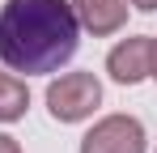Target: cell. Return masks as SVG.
<instances>
[{
	"mask_svg": "<svg viewBox=\"0 0 157 153\" xmlns=\"http://www.w3.org/2000/svg\"><path fill=\"white\" fill-rule=\"evenodd\" d=\"M81 153H144V128L132 115H106L81 136Z\"/></svg>",
	"mask_w": 157,
	"mask_h": 153,
	"instance_id": "obj_3",
	"label": "cell"
},
{
	"mask_svg": "<svg viewBox=\"0 0 157 153\" xmlns=\"http://www.w3.org/2000/svg\"><path fill=\"white\" fill-rule=\"evenodd\" d=\"M68 4L77 13L81 30H89L98 38L123 30V22H128V0H68Z\"/></svg>",
	"mask_w": 157,
	"mask_h": 153,
	"instance_id": "obj_5",
	"label": "cell"
},
{
	"mask_svg": "<svg viewBox=\"0 0 157 153\" xmlns=\"http://www.w3.org/2000/svg\"><path fill=\"white\" fill-rule=\"evenodd\" d=\"M149 76L157 81V38H149Z\"/></svg>",
	"mask_w": 157,
	"mask_h": 153,
	"instance_id": "obj_7",
	"label": "cell"
},
{
	"mask_svg": "<svg viewBox=\"0 0 157 153\" xmlns=\"http://www.w3.org/2000/svg\"><path fill=\"white\" fill-rule=\"evenodd\" d=\"M102 102V85L94 73H64L59 81L47 85V111L59 124H81L98 111Z\"/></svg>",
	"mask_w": 157,
	"mask_h": 153,
	"instance_id": "obj_2",
	"label": "cell"
},
{
	"mask_svg": "<svg viewBox=\"0 0 157 153\" xmlns=\"http://www.w3.org/2000/svg\"><path fill=\"white\" fill-rule=\"evenodd\" d=\"M128 4H136L140 13H157V0H128Z\"/></svg>",
	"mask_w": 157,
	"mask_h": 153,
	"instance_id": "obj_9",
	"label": "cell"
},
{
	"mask_svg": "<svg viewBox=\"0 0 157 153\" xmlns=\"http://www.w3.org/2000/svg\"><path fill=\"white\" fill-rule=\"evenodd\" d=\"M30 106V89L21 76H13V68L9 73H0V124H13V119H21Z\"/></svg>",
	"mask_w": 157,
	"mask_h": 153,
	"instance_id": "obj_6",
	"label": "cell"
},
{
	"mask_svg": "<svg viewBox=\"0 0 157 153\" xmlns=\"http://www.w3.org/2000/svg\"><path fill=\"white\" fill-rule=\"evenodd\" d=\"M81 22L68 0H4L0 9V60L26 76L55 73L77 55Z\"/></svg>",
	"mask_w": 157,
	"mask_h": 153,
	"instance_id": "obj_1",
	"label": "cell"
},
{
	"mask_svg": "<svg viewBox=\"0 0 157 153\" xmlns=\"http://www.w3.org/2000/svg\"><path fill=\"white\" fill-rule=\"evenodd\" d=\"M106 73L119 85H136L149 76V38H123L106 55Z\"/></svg>",
	"mask_w": 157,
	"mask_h": 153,
	"instance_id": "obj_4",
	"label": "cell"
},
{
	"mask_svg": "<svg viewBox=\"0 0 157 153\" xmlns=\"http://www.w3.org/2000/svg\"><path fill=\"white\" fill-rule=\"evenodd\" d=\"M0 153H21V145H17L13 136H4V132H0Z\"/></svg>",
	"mask_w": 157,
	"mask_h": 153,
	"instance_id": "obj_8",
	"label": "cell"
}]
</instances>
